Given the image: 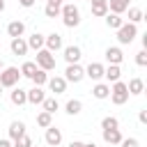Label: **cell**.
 <instances>
[{
    "label": "cell",
    "instance_id": "obj_1",
    "mask_svg": "<svg viewBox=\"0 0 147 147\" xmlns=\"http://www.w3.org/2000/svg\"><path fill=\"white\" fill-rule=\"evenodd\" d=\"M60 16H62V23H64L67 28H76V25L80 23V9H78L74 2L62 5V7H60Z\"/></svg>",
    "mask_w": 147,
    "mask_h": 147
},
{
    "label": "cell",
    "instance_id": "obj_2",
    "mask_svg": "<svg viewBox=\"0 0 147 147\" xmlns=\"http://www.w3.org/2000/svg\"><path fill=\"white\" fill-rule=\"evenodd\" d=\"M110 101H113L115 106H124V103L129 101V90H126V83L115 80V83L110 85Z\"/></svg>",
    "mask_w": 147,
    "mask_h": 147
},
{
    "label": "cell",
    "instance_id": "obj_3",
    "mask_svg": "<svg viewBox=\"0 0 147 147\" xmlns=\"http://www.w3.org/2000/svg\"><path fill=\"white\" fill-rule=\"evenodd\" d=\"M18 80H21L18 67H2V71H0V85L2 87H16Z\"/></svg>",
    "mask_w": 147,
    "mask_h": 147
},
{
    "label": "cell",
    "instance_id": "obj_4",
    "mask_svg": "<svg viewBox=\"0 0 147 147\" xmlns=\"http://www.w3.org/2000/svg\"><path fill=\"white\" fill-rule=\"evenodd\" d=\"M136 37H138L136 23H122V25L117 28V41H119V44H131Z\"/></svg>",
    "mask_w": 147,
    "mask_h": 147
},
{
    "label": "cell",
    "instance_id": "obj_5",
    "mask_svg": "<svg viewBox=\"0 0 147 147\" xmlns=\"http://www.w3.org/2000/svg\"><path fill=\"white\" fill-rule=\"evenodd\" d=\"M34 62H37V67L44 69V71H53V69H55V55H53L48 48H39Z\"/></svg>",
    "mask_w": 147,
    "mask_h": 147
},
{
    "label": "cell",
    "instance_id": "obj_6",
    "mask_svg": "<svg viewBox=\"0 0 147 147\" xmlns=\"http://www.w3.org/2000/svg\"><path fill=\"white\" fill-rule=\"evenodd\" d=\"M85 78V69L76 62V64H67V71H64V80L67 83H80Z\"/></svg>",
    "mask_w": 147,
    "mask_h": 147
},
{
    "label": "cell",
    "instance_id": "obj_7",
    "mask_svg": "<svg viewBox=\"0 0 147 147\" xmlns=\"http://www.w3.org/2000/svg\"><path fill=\"white\" fill-rule=\"evenodd\" d=\"M44 48H48L51 53H57V51L62 48V34H57V32L46 34V39H44Z\"/></svg>",
    "mask_w": 147,
    "mask_h": 147
},
{
    "label": "cell",
    "instance_id": "obj_8",
    "mask_svg": "<svg viewBox=\"0 0 147 147\" xmlns=\"http://www.w3.org/2000/svg\"><path fill=\"white\" fill-rule=\"evenodd\" d=\"M44 138H46V145H48V147H57V145L62 142V131L51 124V126L46 129V136H44Z\"/></svg>",
    "mask_w": 147,
    "mask_h": 147
},
{
    "label": "cell",
    "instance_id": "obj_9",
    "mask_svg": "<svg viewBox=\"0 0 147 147\" xmlns=\"http://www.w3.org/2000/svg\"><path fill=\"white\" fill-rule=\"evenodd\" d=\"M106 60H108V64H122V60H124L122 48L119 46H108L106 48Z\"/></svg>",
    "mask_w": 147,
    "mask_h": 147
},
{
    "label": "cell",
    "instance_id": "obj_10",
    "mask_svg": "<svg viewBox=\"0 0 147 147\" xmlns=\"http://www.w3.org/2000/svg\"><path fill=\"white\" fill-rule=\"evenodd\" d=\"M9 48H11V53L14 55H25L30 48H28V41L23 39V37H14L11 41H9Z\"/></svg>",
    "mask_w": 147,
    "mask_h": 147
},
{
    "label": "cell",
    "instance_id": "obj_11",
    "mask_svg": "<svg viewBox=\"0 0 147 147\" xmlns=\"http://www.w3.org/2000/svg\"><path fill=\"white\" fill-rule=\"evenodd\" d=\"M85 76L99 83V80L103 78V64H99V62H90V64H87V69H85Z\"/></svg>",
    "mask_w": 147,
    "mask_h": 147
},
{
    "label": "cell",
    "instance_id": "obj_12",
    "mask_svg": "<svg viewBox=\"0 0 147 147\" xmlns=\"http://www.w3.org/2000/svg\"><path fill=\"white\" fill-rule=\"evenodd\" d=\"M103 78L108 80V85L115 83V80H119V78H122V69H119V64H108V67H103Z\"/></svg>",
    "mask_w": 147,
    "mask_h": 147
},
{
    "label": "cell",
    "instance_id": "obj_13",
    "mask_svg": "<svg viewBox=\"0 0 147 147\" xmlns=\"http://www.w3.org/2000/svg\"><path fill=\"white\" fill-rule=\"evenodd\" d=\"M48 87H51V92H55V94H62V92H67V80H64V76H53V78H48V83H46Z\"/></svg>",
    "mask_w": 147,
    "mask_h": 147
},
{
    "label": "cell",
    "instance_id": "obj_14",
    "mask_svg": "<svg viewBox=\"0 0 147 147\" xmlns=\"http://www.w3.org/2000/svg\"><path fill=\"white\" fill-rule=\"evenodd\" d=\"M25 92H28V103H32V106H41V101L46 99V94L39 85H34L32 90H25Z\"/></svg>",
    "mask_w": 147,
    "mask_h": 147
},
{
    "label": "cell",
    "instance_id": "obj_15",
    "mask_svg": "<svg viewBox=\"0 0 147 147\" xmlns=\"http://www.w3.org/2000/svg\"><path fill=\"white\" fill-rule=\"evenodd\" d=\"M80 57H83V53H80L78 46H64V60H67V64H76V62H80Z\"/></svg>",
    "mask_w": 147,
    "mask_h": 147
},
{
    "label": "cell",
    "instance_id": "obj_16",
    "mask_svg": "<svg viewBox=\"0 0 147 147\" xmlns=\"http://www.w3.org/2000/svg\"><path fill=\"white\" fill-rule=\"evenodd\" d=\"M103 140H106V145H119L122 142V133H119V129H103Z\"/></svg>",
    "mask_w": 147,
    "mask_h": 147
},
{
    "label": "cell",
    "instance_id": "obj_17",
    "mask_svg": "<svg viewBox=\"0 0 147 147\" xmlns=\"http://www.w3.org/2000/svg\"><path fill=\"white\" fill-rule=\"evenodd\" d=\"M9 99H11V103H14V106H25V103H28V92H25V90H21V87H11Z\"/></svg>",
    "mask_w": 147,
    "mask_h": 147
},
{
    "label": "cell",
    "instance_id": "obj_18",
    "mask_svg": "<svg viewBox=\"0 0 147 147\" xmlns=\"http://www.w3.org/2000/svg\"><path fill=\"white\" fill-rule=\"evenodd\" d=\"M23 133H25V124H23L21 119H14V122L9 124V140L14 142V140H16V138H21Z\"/></svg>",
    "mask_w": 147,
    "mask_h": 147
},
{
    "label": "cell",
    "instance_id": "obj_19",
    "mask_svg": "<svg viewBox=\"0 0 147 147\" xmlns=\"http://www.w3.org/2000/svg\"><path fill=\"white\" fill-rule=\"evenodd\" d=\"M23 32H25V23L23 21H11L9 25H7V34L14 39V37H23Z\"/></svg>",
    "mask_w": 147,
    "mask_h": 147
},
{
    "label": "cell",
    "instance_id": "obj_20",
    "mask_svg": "<svg viewBox=\"0 0 147 147\" xmlns=\"http://www.w3.org/2000/svg\"><path fill=\"white\" fill-rule=\"evenodd\" d=\"M44 39H46V37H44L41 32H32V34H30L25 41H28V48H32V51H39V48H44Z\"/></svg>",
    "mask_w": 147,
    "mask_h": 147
},
{
    "label": "cell",
    "instance_id": "obj_21",
    "mask_svg": "<svg viewBox=\"0 0 147 147\" xmlns=\"http://www.w3.org/2000/svg\"><path fill=\"white\" fill-rule=\"evenodd\" d=\"M126 90H129V94H133V96L142 94V92H145V83H142V78H131V80L126 83Z\"/></svg>",
    "mask_w": 147,
    "mask_h": 147
},
{
    "label": "cell",
    "instance_id": "obj_22",
    "mask_svg": "<svg viewBox=\"0 0 147 147\" xmlns=\"http://www.w3.org/2000/svg\"><path fill=\"white\" fill-rule=\"evenodd\" d=\"M92 96L94 99H108L110 96V85L108 83H96L92 87Z\"/></svg>",
    "mask_w": 147,
    "mask_h": 147
},
{
    "label": "cell",
    "instance_id": "obj_23",
    "mask_svg": "<svg viewBox=\"0 0 147 147\" xmlns=\"http://www.w3.org/2000/svg\"><path fill=\"white\" fill-rule=\"evenodd\" d=\"M129 9V0H108V11L113 14H124Z\"/></svg>",
    "mask_w": 147,
    "mask_h": 147
},
{
    "label": "cell",
    "instance_id": "obj_24",
    "mask_svg": "<svg viewBox=\"0 0 147 147\" xmlns=\"http://www.w3.org/2000/svg\"><path fill=\"white\" fill-rule=\"evenodd\" d=\"M103 18H106V25H108L110 30H117V28H119V25L124 23V18H122V14H113V11H108V14L103 16Z\"/></svg>",
    "mask_w": 147,
    "mask_h": 147
},
{
    "label": "cell",
    "instance_id": "obj_25",
    "mask_svg": "<svg viewBox=\"0 0 147 147\" xmlns=\"http://www.w3.org/2000/svg\"><path fill=\"white\" fill-rule=\"evenodd\" d=\"M64 110H67V115H80V110H83L80 99H69L67 106H64Z\"/></svg>",
    "mask_w": 147,
    "mask_h": 147
},
{
    "label": "cell",
    "instance_id": "obj_26",
    "mask_svg": "<svg viewBox=\"0 0 147 147\" xmlns=\"http://www.w3.org/2000/svg\"><path fill=\"white\" fill-rule=\"evenodd\" d=\"M30 80H32L34 85H39V87H41V85H46V83H48V71H44V69H39V67H37V71H34V76H32Z\"/></svg>",
    "mask_w": 147,
    "mask_h": 147
},
{
    "label": "cell",
    "instance_id": "obj_27",
    "mask_svg": "<svg viewBox=\"0 0 147 147\" xmlns=\"http://www.w3.org/2000/svg\"><path fill=\"white\" fill-rule=\"evenodd\" d=\"M41 106H44V110H46V113H51V115H55V110H60V103H57V99H55V96H51V99L46 96V99L41 101Z\"/></svg>",
    "mask_w": 147,
    "mask_h": 147
},
{
    "label": "cell",
    "instance_id": "obj_28",
    "mask_svg": "<svg viewBox=\"0 0 147 147\" xmlns=\"http://www.w3.org/2000/svg\"><path fill=\"white\" fill-rule=\"evenodd\" d=\"M37 124H39L41 129H48V126L53 124V115H51V113H46V110L37 113Z\"/></svg>",
    "mask_w": 147,
    "mask_h": 147
},
{
    "label": "cell",
    "instance_id": "obj_29",
    "mask_svg": "<svg viewBox=\"0 0 147 147\" xmlns=\"http://www.w3.org/2000/svg\"><path fill=\"white\" fill-rule=\"evenodd\" d=\"M126 11H129V23H136V25H138V23H140V21L145 18L142 9H138V7H129Z\"/></svg>",
    "mask_w": 147,
    "mask_h": 147
},
{
    "label": "cell",
    "instance_id": "obj_30",
    "mask_svg": "<svg viewBox=\"0 0 147 147\" xmlns=\"http://www.w3.org/2000/svg\"><path fill=\"white\" fill-rule=\"evenodd\" d=\"M18 71H21L23 78H32L34 71H37V62H23V67H21Z\"/></svg>",
    "mask_w": 147,
    "mask_h": 147
},
{
    "label": "cell",
    "instance_id": "obj_31",
    "mask_svg": "<svg viewBox=\"0 0 147 147\" xmlns=\"http://www.w3.org/2000/svg\"><path fill=\"white\" fill-rule=\"evenodd\" d=\"M101 129H119V119L113 117V115H108V117L101 119Z\"/></svg>",
    "mask_w": 147,
    "mask_h": 147
},
{
    "label": "cell",
    "instance_id": "obj_32",
    "mask_svg": "<svg viewBox=\"0 0 147 147\" xmlns=\"http://www.w3.org/2000/svg\"><path fill=\"white\" fill-rule=\"evenodd\" d=\"M106 14H108V2H106V5H92V16L103 18Z\"/></svg>",
    "mask_w": 147,
    "mask_h": 147
},
{
    "label": "cell",
    "instance_id": "obj_33",
    "mask_svg": "<svg viewBox=\"0 0 147 147\" xmlns=\"http://www.w3.org/2000/svg\"><path fill=\"white\" fill-rule=\"evenodd\" d=\"M32 145H34V142H32V138H30L28 133H23L21 138L14 140V147H32Z\"/></svg>",
    "mask_w": 147,
    "mask_h": 147
},
{
    "label": "cell",
    "instance_id": "obj_34",
    "mask_svg": "<svg viewBox=\"0 0 147 147\" xmlns=\"http://www.w3.org/2000/svg\"><path fill=\"white\" fill-rule=\"evenodd\" d=\"M44 14H46V18H55V16H60V7L46 5V7H44Z\"/></svg>",
    "mask_w": 147,
    "mask_h": 147
},
{
    "label": "cell",
    "instance_id": "obj_35",
    "mask_svg": "<svg viewBox=\"0 0 147 147\" xmlns=\"http://www.w3.org/2000/svg\"><path fill=\"white\" fill-rule=\"evenodd\" d=\"M136 64H138V67H147V51H145V48L136 53Z\"/></svg>",
    "mask_w": 147,
    "mask_h": 147
},
{
    "label": "cell",
    "instance_id": "obj_36",
    "mask_svg": "<svg viewBox=\"0 0 147 147\" xmlns=\"http://www.w3.org/2000/svg\"><path fill=\"white\" fill-rule=\"evenodd\" d=\"M122 147H140V142H138V138H122V142H119Z\"/></svg>",
    "mask_w": 147,
    "mask_h": 147
},
{
    "label": "cell",
    "instance_id": "obj_37",
    "mask_svg": "<svg viewBox=\"0 0 147 147\" xmlns=\"http://www.w3.org/2000/svg\"><path fill=\"white\" fill-rule=\"evenodd\" d=\"M34 2H37V0H18V5H21V7H25V9L34 7Z\"/></svg>",
    "mask_w": 147,
    "mask_h": 147
},
{
    "label": "cell",
    "instance_id": "obj_38",
    "mask_svg": "<svg viewBox=\"0 0 147 147\" xmlns=\"http://www.w3.org/2000/svg\"><path fill=\"white\" fill-rule=\"evenodd\" d=\"M138 119H140V124H147V110H140L138 113Z\"/></svg>",
    "mask_w": 147,
    "mask_h": 147
},
{
    "label": "cell",
    "instance_id": "obj_39",
    "mask_svg": "<svg viewBox=\"0 0 147 147\" xmlns=\"http://www.w3.org/2000/svg\"><path fill=\"white\" fill-rule=\"evenodd\" d=\"M0 147H14V142H11L9 138H2V140H0Z\"/></svg>",
    "mask_w": 147,
    "mask_h": 147
},
{
    "label": "cell",
    "instance_id": "obj_40",
    "mask_svg": "<svg viewBox=\"0 0 147 147\" xmlns=\"http://www.w3.org/2000/svg\"><path fill=\"white\" fill-rule=\"evenodd\" d=\"M46 5H55V7H62L64 2H62V0H46Z\"/></svg>",
    "mask_w": 147,
    "mask_h": 147
},
{
    "label": "cell",
    "instance_id": "obj_41",
    "mask_svg": "<svg viewBox=\"0 0 147 147\" xmlns=\"http://www.w3.org/2000/svg\"><path fill=\"white\" fill-rule=\"evenodd\" d=\"M69 147H83V142H80V140H71V142H69Z\"/></svg>",
    "mask_w": 147,
    "mask_h": 147
},
{
    "label": "cell",
    "instance_id": "obj_42",
    "mask_svg": "<svg viewBox=\"0 0 147 147\" xmlns=\"http://www.w3.org/2000/svg\"><path fill=\"white\" fill-rule=\"evenodd\" d=\"M83 147H96L94 142H83Z\"/></svg>",
    "mask_w": 147,
    "mask_h": 147
},
{
    "label": "cell",
    "instance_id": "obj_43",
    "mask_svg": "<svg viewBox=\"0 0 147 147\" xmlns=\"http://www.w3.org/2000/svg\"><path fill=\"white\" fill-rule=\"evenodd\" d=\"M2 9H5V0H0V11H2Z\"/></svg>",
    "mask_w": 147,
    "mask_h": 147
},
{
    "label": "cell",
    "instance_id": "obj_44",
    "mask_svg": "<svg viewBox=\"0 0 147 147\" xmlns=\"http://www.w3.org/2000/svg\"><path fill=\"white\" fill-rule=\"evenodd\" d=\"M2 90H5V87H2V85H0V94H2Z\"/></svg>",
    "mask_w": 147,
    "mask_h": 147
},
{
    "label": "cell",
    "instance_id": "obj_45",
    "mask_svg": "<svg viewBox=\"0 0 147 147\" xmlns=\"http://www.w3.org/2000/svg\"><path fill=\"white\" fill-rule=\"evenodd\" d=\"M0 71H2V60H0Z\"/></svg>",
    "mask_w": 147,
    "mask_h": 147
},
{
    "label": "cell",
    "instance_id": "obj_46",
    "mask_svg": "<svg viewBox=\"0 0 147 147\" xmlns=\"http://www.w3.org/2000/svg\"><path fill=\"white\" fill-rule=\"evenodd\" d=\"M32 147H39V145H32Z\"/></svg>",
    "mask_w": 147,
    "mask_h": 147
}]
</instances>
